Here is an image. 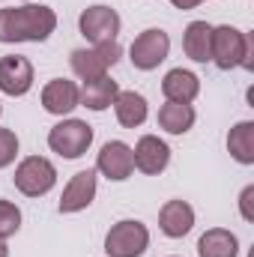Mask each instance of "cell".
<instances>
[{"label": "cell", "instance_id": "1", "mask_svg": "<svg viewBox=\"0 0 254 257\" xmlns=\"http://www.w3.org/2000/svg\"><path fill=\"white\" fill-rule=\"evenodd\" d=\"M57 30L51 6H9L0 9V42H45Z\"/></svg>", "mask_w": 254, "mask_h": 257}, {"label": "cell", "instance_id": "2", "mask_svg": "<svg viewBox=\"0 0 254 257\" xmlns=\"http://www.w3.org/2000/svg\"><path fill=\"white\" fill-rule=\"evenodd\" d=\"M209 60L221 72H230L236 66L251 69V36L230 24L212 27V57Z\"/></svg>", "mask_w": 254, "mask_h": 257}, {"label": "cell", "instance_id": "3", "mask_svg": "<svg viewBox=\"0 0 254 257\" xmlns=\"http://www.w3.org/2000/svg\"><path fill=\"white\" fill-rule=\"evenodd\" d=\"M150 245V230L138 218L117 221L105 236V254L108 257H141Z\"/></svg>", "mask_w": 254, "mask_h": 257}, {"label": "cell", "instance_id": "4", "mask_svg": "<svg viewBox=\"0 0 254 257\" xmlns=\"http://www.w3.org/2000/svg\"><path fill=\"white\" fill-rule=\"evenodd\" d=\"M15 189L27 197H42L54 189L57 183V168L45 159V156H27L18 168H15Z\"/></svg>", "mask_w": 254, "mask_h": 257}, {"label": "cell", "instance_id": "5", "mask_svg": "<svg viewBox=\"0 0 254 257\" xmlns=\"http://www.w3.org/2000/svg\"><path fill=\"white\" fill-rule=\"evenodd\" d=\"M123 48L120 42H102V45H93V48H78L72 51L69 63H72V72L81 78V81H93V78H102L111 66L120 60Z\"/></svg>", "mask_w": 254, "mask_h": 257}, {"label": "cell", "instance_id": "6", "mask_svg": "<svg viewBox=\"0 0 254 257\" xmlns=\"http://www.w3.org/2000/svg\"><path fill=\"white\" fill-rule=\"evenodd\" d=\"M93 144V126L84 120H63L48 132V147L63 159H81Z\"/></svg>", "mask_w": 254, "mask_h": 257}, {"label": "cell", "instance_id": "7", "mask_svg": "<svg viewBox=\"0 0 254 257\" xmlns=\"http://www.w3.org/2000/svg\"><path fill=\"white\" fill-rule=\"evenodd\" d=\"M78 30H81V36H84L87 42H93V45L117 42V36H120V15H117V9L102 6V3L87 6V9L81 12V18H78Z\"/></svg>", "mask_w": 254, "mask_h": 257}, {"label": "cell", "instance_id": "8", "mask_svg": "<svg viewBox=\"0 0 254 257\" xmlns=\"http://www.w3.org/2000/svg\"><path fill=\"white\" fill-rule=\"evenodd\" d=\"M168 51H171V36H168L165 30H159V27L144 30V33L132 42V48H129V54H132V66L141 69V72H153V69H159V63H165Z\"/></svg>", "mask_w": 254, "mask_h": 257}, {"label": "cell", "instance_id": "9", "mask_svg": "<svg viewBox=\"0 0 254 257\" xmlns=\"http://www.w3.org/2000/svg\"><path fill=\"white\" fill-rule=\"evenodd\" d=\"M132 159H135V168H138L141 174L156 177V174H162V171L171 165V147H168L162 138H156V135H144V138L135 144Z\"/></svg>", "mask_w": 254, "mask_h": 257}, {"label": "cell", "instance_id": "10", "mask_svg": "<svg viewBox=\"0 0 254 257\" xmlns=\"http://www.w3.org/2000/svg\"><path fill=\"white\" fill-rule=\"evenodd\" d=\"M96 171H99V174H105V177H108V180H114V183L129 180V177H132V171H135L132 147L123 144V141H108V144L102 147L99 159H96Z\"/></svg>", "mask_w": 254, "mask_h": 257}, {"label": "cell", "instance_id": "11", "mask_svg": "<svg viewBox=\"0 0 254 257\" xmlns=\"http://www.w3.org/2000/svg\"><path fill=\"white\" fill-rule=\"evenodd\" d=\"M33 87V66L27 57L9 54L0 57V93L6 96H24Z\"/></svg>", "mask_w": 254, "mask_h": 257}, {"label": "cell", "instance_id": "12", "mask_svg": "<svg viewBox=\"0 0 254 257\" xmlns=\"http://www.w3.org/2000/svg\"><path fill=\"white\" fill-rule=\"evenodd\" d=\"M96 197V171H78L60 197V212H81Z\"/></svg>", "mask_w": 254, "mask_h": 257}, {"label": "cell", "instance_id": "13", "mask_svg": "<svg viewBox=\"0 0 254 257\" xmlns=\"http://www.w3.org/2000/svg\"><path fill=\"white\" fill-rule=\"evenodd\" d=\"M42 108L54 117H63L72 114L78 108V87L75 81H66V78H54L42 87Z\"/></svg>", "mask_w": 254, "mask_h": 257}, {"label": "cell", "instance_id": "14", "mask_svg": "<svg viewBox=\"0 0 254 257\" xmlns=\"http://www.w3.org/2000/svg\"><path fill=\"white\" fill-rule=\"evenodd\" d=\"M159 227H162L165 236L183 239L191 227H194V209H191L186 200H168L159 209Z\"/></svg>", "mask_w": 254, "mask_h": 257}, {"label": "cell", "instance_id": "15", "mask_svg": "<svg viewBox=\"0 0 254 257\" xmlns=\"http://www.w3.org/2000/svg\"><path fill=\"white\" fill-rule=\"evenodd\" d=\"M162 93L168 102H180V105H191L200 93V78L189 72V69H171L162 81Z\"/></svg>", "mask_w": 254, "mask_h": 257}, {"label": "cell", "instance_id": "16", "mask_svg": "<svg viewBox=\"0 0 254 257\" xmlns=\"http://www.w3.org/2000/svg\"><path fill=\"white\" fill-rule=\"evenodd\" d=\"M117 93H120L117 81H111L108 75H102V78L84 81V87L78 90V105H84V108H90V111H105V108L114 105Z\"/></svg>", "mask_w": 254, "mask_h": 257}, {"label": "cell", "instance_id": "17", "mask_svg": "<svg viewBox=\"0 0 254 257\" xmlns=\"http://www.w3.org/2000/svg\"><path fill=\"white\" fill-rule=\"evenodd\" d=\"M183 51L194 63H206L212 57V27L206 21H191L183 33Z\"/></svg>", "mask_w": 254, "mask_h": 257}, {"label": "cell", "instance_id": "18", "mask_svg": "<svg viewBox=\"0 0 254 257\" xmlns=\"http://www.w3.org/2000/svg\"><path fill=\"white\" fill-rule=\"evenodd\" d=\"M197 254L200 257H236L239 254V239L227 227H209L197 239Z\"/></svg>", "mask_w": 254, "mask_h": 257}, {"label": "cell", "instance_id": "19", "mask_svg": "<svg viewBox=\"0 0 254 257\" xmlns=\"http://www.w3.org/2000/svg\"><path fill=\"white\" fill-rule=\"evenodd\" d=\"M114 111H117V120H120V126L123 128L144 126V120H147V114H150L147 99H144L141 93H135V90H123V93H117V99H114Z\"/></svg>", "mask_w": 254, "mask_h": 257}, {"label": "cell", "instance_id": "20", "mask_svg": "<svg viewBox=\"0 0 254 257\" xmlns=\"http://www.w3.org/2000/svg\"><path fill=\"white\" fill-rule=\"evenodd\" d=\"M227 150L239 165H254V123L242 120L230 128L227 135Z\"/></svg>", "mask_w": 254, "mask_h": 257}, {"label": "cell", "instance_id": "21", "mask_svg": "<svg viewBox=\"0 0 254 257\" xmlns=\"http://www.w3.org/2000/svg\"><path fill=\"white\" fill-rule=\"evenodd\" d=\"M159 126L168 135H186L194 126V108L191 105H180V102H168L159 108Z\"/></svg>", "mask_w": 254, "mask_h": 257}, {"label": "cell", "instance_id": "22", "mask_svg": "<svg viewBox=\"0 0 254 257\" xmlns=\"http://www.w3.org/2000/svg\"><path fill=\"white\" fill-rule=\"evenodd\" d=\"M21 227V209L9 200H0V239L15 236Z\"/></svg>", "mask_w": 254, "mask_h": 257}, {"label": "cell", "instance_id": "23", "mask_svg": "<svg viewBox=\"0 0 254 257\" xmlns=\"http://www.w3.org/2000/svg\"><path fill=\"white\" fill-rule=\"evenodd\" d=\"M18 156V138L12 128H0V168H9Z\"/></svg>", "mask_w": 254, "mask_h": 257}, {"label": "cell", "instance_id": "24", "mask_svg": "<svg viewBox=\"0 0 254 257\" xmlns=\"http://www.w3.org/2000/svg\"><path fill=\"white\" fill-rule=\"evenodd\" d=\"M251 200H254V186H245L242 194H239V209H242V218H245V221H254Z\"/></svg>", "mask_w": 254, "mask_h": 257}, {"label": "cell", "instance_id": "25", "mask_svg": "<svg viewBox=\"0 0 254 257\" xmlns=\"http://www.w3.org/2000/svg\"><path fill=\"white\" fill-rule=\"evenodd\" d=\"M171 3H174L177 9H194V6H197V3H203V0H171Z\"/></svg>", "mask_w": 254, "mask_h": 257}, {"label": "cell", "instance_id": "26", "mask_svg": "<svg viewBox=\"0 0 254 257\" xmlns=\"http://www.w3.org/2000/svg\"><path fill=\"white\" fill-rule=\"evenodd\" d=\"M0 257H9V248H6V242L0 239Z\"/></svg>", "mask_w": 254, "mask_h": 257}, {"label": "cell", "instance_id": "27", "mask_svg": "<svg viewBox=\"0 0 254 257\" xmlns=\"http://www.w3.org/2000/svg\"><path fill=\"white\" fill-rule=\"evenodd\" d=\"M0 114H3V105H0Z\"/></svg>", "mask_w": 254, "mask_h": 257}]
</instances>
